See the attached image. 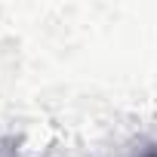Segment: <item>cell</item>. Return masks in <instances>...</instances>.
<instances>
[{"label": "cell", "mask_w": 157, "mask_h": 157, "mask_svg": "<svg viewBox=\"0 0 157 157\" xmlns=\"http://www.w3.org/2000/svg\"><path fill=\"white\" fill-rule=\"evenodd\" d=\"M145 157H157V154H154V151H151V154H145Z\"/></svg>", "instance_id": "cell-1"}]
</instances>
